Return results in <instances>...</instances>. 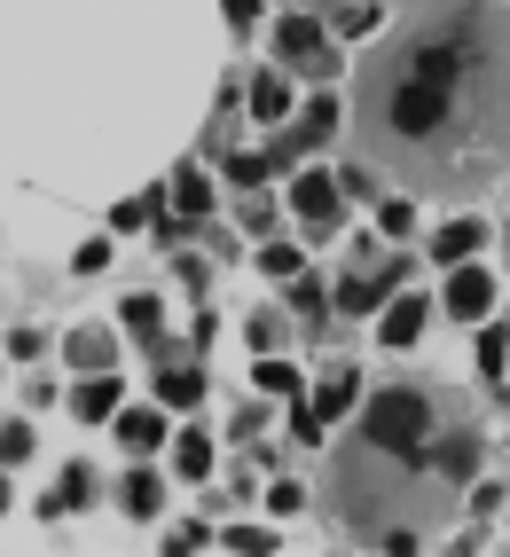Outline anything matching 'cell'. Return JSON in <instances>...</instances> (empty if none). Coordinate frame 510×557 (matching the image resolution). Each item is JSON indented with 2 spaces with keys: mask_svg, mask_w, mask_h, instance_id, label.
Returning a JSON list of instances; mask_svg holds the SVG:
<instances>
[{
  "mask_svg": "<svg viewBox=\"0 0 510 557\" xmlns=\"http://www.w3.org/2000/svg\"><path fill=\"white\" fill-rule=\"evenodd\" d=\"M251 119H268V126L290 119V79L283 71H260V79H251Z\"/></svg>",
  "mask_w": 510,
  "mask_h": 557,
  "instance_id": "cell-11",
  "label": "cell"
},
{
  "mask_svg": "<svg viewBox=\"0 0 510 557\" xmlns=\"http://www.w3.org/2000/svg\"><path fill=\"white\" fill-rule=\"evenodd\" d=\"M331 134H338V102H331V95H314V102L299 110V119H290V126L275 134V150H268V158H275V165H290L299 150H314V141H331Z\"/></svg>",
  "mask_w": 510,
  "mask_h": 557,
  "instance_id": "cell-6",
  "label": "cell"
},
{
  "mask_svg": "<svg viewBox=\"0 0 510 557\" xmlns=\"http://www.w3.org/2000/svg\"><path fill=\"white\" fill-rule=\"evenodd\" d=\"M456 322H480L487 307H495V283H487V268L480 259H463V268H448V299H440Z\"/></svg>",
  "mask_w": 510,
  "mask_h": 557,
  "instance_id": "cell-8",
  "label": "cell"
},
{
  "mask_svg": "<svg viewBox=\"0 0 510 557\" xmlns=\"http://www.w3.org/2000/svg\"><path fill=\"white\" fill-rule=\"evenodd\" d=\"M275 55H283V71H307V79H331V71H338L331 40H322V24H307V16H283Z\"/></svg>",
  "mask_w": 510,
  "mask_h": 557,
  "instance_id": "cell-4",
  "label": "cell"
},
{
  "mask_svg": "<svg viewBox=\"0 0 510 557\" xmlns=\"http://www.w3.org/2000/svg\"><path fill=\"white\" fill-rule=\"evenodd\" d=\"M221 542H228L236 557H268V549H275V542H268L260 527H236V534H221Z\"/></svg>",
  "mask_w": 510,
  "mask_h": 557,
  "instance_id": "cell-28",
  "label": "cell"
},
{
  "mask_svg": "<svg viewBox=\"0 0 510 557\" xmlns=\"http://www.w3.org/2000/svg\"><path fill=\"white\" fill-rule=\"evenodd\" d=\"M353 165L463 205L510 173V0H400L353 71Z\"/></svg>",
  "mask_w": 510,
  "mask_h": 557,
  "instance_id": "cell-1",
  "label": "cell"
},
{
  "mask_svg": "<svg viewBox=\"0 0 510 557\" xmlns=\"http://www.w3.org/2000/svg\"><path fill=\"white\" fill-rule=\"evenodd\" d=\"M502 236H510V228H502Z\"/></svg>",
  "mask_w": 510,
  "mask_h": 557,
  "instance_id": "cell-33",
  "label": "cell"
},
{
  "mask_svg": "<svg viewBox=\"0 0 510 557\" xmlns=\"http://www.w3.org/2000/svg\"><path fill=\"white\" fill-rule=\"evenodd\" d=\"M260 268H268L275 283H299V275H307V268H299V244H268V251H260Z\"/></svg>",
  "mask_w": 510,
  "mask_h": 557,
  "instance_id": "cell-24",
  "label": "cell"
},
{
  "mask_svg": "<svg viewBox=\"0 0 510 557\" xmlns=\"http://www.w3.org/2000/svg\"><path fill=\"white\" fill-rule=\"evenodd\" d=\"M63 361H71V369H119V338H111L102 322H79V330L63 338Z\"/></svg>",
  "mask_w": 510,
  "mask_h": 557,
  "instance_id": "cell-9",
  "label": "cell"
},
{
  "mask_svg": "<svg viewBox=\"0 0 510 557\" xmlns=\"http://www.w3.org/2000/svg\"><path fill=\"white\" fill-rule=\"evenodd\" d=\"M173 463H181V479H204V471H212V440H204V432H181Z\"/></svg>",
  "mask_w": 510,
  "mask_h": 557,
  "instance_id": "cell-18",
  "label": "cell"
},
{
  "mask_svg": "<svg viewBox=\"0 0 510 557\" xmlns=\"http://www.w3.org/2000/svg\"><path fill=\"white\" fill-rule=\"evenodd\" d=\"M480 369H487V385L510 377V330H480Z\"/></svg>",
  "mask_w": 510,
  "mask_h": 557,
  "instance_id": "cell-17",
  "label": "cell"
},
{
  "mask_svg": "<svg viewBox=\"0 0 510 557\" xmlns=\"http://www.w3.org/2000/svg\"><path fill=\"white\" fill-rule=\"evenodd\" d=\"M377 228L409 244V228H416V197H385V205H377Z\"/></svg>",
  "mask_w": 510,
  "mask_h": 557,
  "instance_id": "cell-19",
  "label": "cell"
},
{
  "mask_svg": "<svg viewBox=\"0 0 510 557\" xmlns=\"http://www.w3.org/2000/svg\"><path fill=\"white\" fill-rule=\"evenodd\" d=\"M71 408H79V424H95V417H119V377L111 369H95V377L71 393Z\"/></svg>",
  "mask_w": 510,
  "mask_h": 557,
  "instance_id": "cell-10",
  "label": "cell"
},
{
  "mask_svg": "<svg viewBox=\"0 0 510 557\" xmlns=\"http://www.w3.org/2000/svg\"><path fill=\"white\" fill-rule=\"evenodd\" d=\"M290 299H299V314H322V283H314V275H299V283H290Z\"/></svg>",
  "mask_w": 510,
  "mask_h": 557,
  "instance_id": "cell-30",
  "label": "cell"
},
{
  "mask_svg": "<svg viewBox=\"0 0 510 557\" xmlns=\"http://www.w3.org/2000/svg\"><path fill=\"white\" fill-rule=\"evenodd\" d=\"M0 510H9V479H0Z\"/></svg>",
  "mask_w": 510,
  "mask_h": 557,
  "instance_id": "cell-32",
  "label": "cell"
},
{
  "mask_svg": "<svg viewBox=\"0 0 510 557\" xmlns=\"http://www.w3.org/2000/svg\"><path fill=\"white\" fill-rule=\"evenodd\" d=\"M119 503H126V518H158V503H165V479H158L150 463H141V471H126Z\"/></svg>",
  "mask_w": 510,
  "mask_h": 557,
  "instance_id": "cell-13",
  "label": "cell"
},
{
  "mask_svg": "<svg viewBox=\"0 0 510 557\" xmlns=\"http://www.w3.org/2000/svg\"><path fill=\"white\" fill-rule=\"evenodd\" d=\"M221 9H228V24H236V32L260 24V0H221Z\"/></svg>",
  "mask_w": 510,
  "mask_h": 557,
  "instance_id": "cell-31",
  "label": "cell"
},
{
  "mask_svg": "<svg viewBox=\"0 0 510 557\" xmlns=\"http://www.w3.org/2000/svg\"><path fill=\"white\" fill-rule=\"evenodd\" d=\"M32 456V424H0V463H24Z\"/></svg>",
  "mask_w": 510,
  "mask_h": 557,
  "instance_id": "cell-27",
  "label": "cell"
},
{
  "mask_svg": "<svg viewBox=\"0 0 510 557\" xmlns=\"http://www.w3.org/2000/svg\"><path fill=\"white\" fill-rule=\"evenodd\" d=\"M377 330H385V346H416L424 338V299H393Z\"/></svg>",
  "mask_w": 510,
  "mask_h": 557,
  "instance_id": "cell-14",
  "label": "cell"
},
{
  "mask_svg": "<svg viewBox=\"0 0 510 557\" xmlns=\"http://www.w3.org/2000/svg\"><path fill=\"white\" fill-rule=\"evenodd\" d=\"M126 330H141V338H158V330H165V307L150 299V290H134V299H126Z\"/></svg>",
  "mask_w": 510,
  "mask_h": 557,
  "instance_id": "cell-20",
  "label": "cell"
},
{
  "mask_svg": "<svg viewBox=\"0 0 510 557\" xmlns=\"http://www.w3.org/2000/svg\"><path fill=\"white\" fill-rule=\"evenodd\" d=\"M173 205H181V212L197 220V212L212 205V181H204V173H181V181H173Z\"/></svg>",
  "mask_w": 510,
  "mask_h": 557,
  "instance_id": "cell-23",
  "label": "cell"
},
{
  "mask_svg": "<svg viewBox=\"0 0 510 557\" xmlns=\"http://www.w3.org/2000/svg\"><path fill=\"white\" fill-rule=\"evenodd\" d=\"M268 173H275V158H268V150H244V158H228V181H244V189H260Z\"/></svg>",
  "mask_w": 510,
  "mask_h": 557,
  "instance_id": "cell-26",
  "label": "cell"
},
{
  "mask_svg": "<svg viewBox=\"0 0 510 557\" xmlns=\"http://www.w3.org/2000/svg\"><path fill=\"white\" fill-rule=\"evenodd\" d=\"M346 408H353V369L322 377V393H314V400H299V417H290V424H299V440H322V432L346 417Z\"/></svg>",
  "mask_w": 510,
  "mask_h": 557,
  "instance_id": "cell-7",
  "label": "cell"
},
{
  "mask_svg": "<svg viewBox=\"0 0 510 557\" xmlns=\"http://www.w3.org/2000/svg\"><path fill=\"white\" fill-rule=\"evenodd\" d=\"M409 275H416V251H393L385 268H346V275H338V307H346V314H370V307H385Z\"/></svg>",
  "mask_w": 510,
  "mask_h": 557,
  "instance_id": "cell-3",
  "label": "cell"
},
{
  "mask_svg": "<svg viewBox=\"0 0 510 557\" xmlns=\"http://www.w3.org/2000/svg\"><path fill=\"white\" fill-rule=\"evenodd\" d=\"M480 456H487L480 417L456 385H424V377L377 385L322 463V510L346 534L409 557L463 510Z\"/></svg>",
  "mask_w": 510,
  "mask_h": 557,
  "instance_id": "cell-2",
  "label": "cell"
},
{
  "mask_svg": "<svg viewBox=\"0 0 510 557\" xmlns=\"http://www.w3.org/2000/svg\"><path fill=\"white\" fill-rule=\"evenodd\" d=\"M204 549V527H173V542H165V557H197Z\"/></svg>",
  "mask_w": 510,
  "mask_h": 557,
  "instance_id": "cell-29",
  "label": "cell"
},
{
  "mask_svg": "<svg viewBox=\"0 0 510 557\" xmlns=\"http://www.w3.org/2000/svg\"><path fill=\"white\" fill-rule=\"evenodd\" d=\"M290 205H299V220H307L314 236H331V228H338V212H346V181L314 165V173L290 181Z\"/></svg>",
  "mask_w": 510,
  "mask_h": 557,
  "instance_id": "cell-5",
  "label": "cell"
},
{
  "mask_svg": "<svg viewBox=\"0 0 510 557\" xmlns=\"http://www.w3.org/2000/svg\"><path fill=\"white\" fill-rule=\"evenodd\" d=\"M158 400H165V408H197V400H204V377H197L189 361H173L165 377H158Z\"/></svg>",
  "mask_w": 510,
  "mask_h": 557,
  "instance_id": "cell-16",
  "label": "cell"
},
{
  "mask_svg": "<svg viewBox=\"0 0 510 557\" xmlns=\"http://www.w3.org/2000/svg\"><path fill=\"white\" fill-rule=\"evenodd\" d=\"M158 432H165L158 408H119V440H126L134 456H150V448H158Z\"/></svg>",
  "mask_w": 510,
  "mask_h": 557,
  "instance_id": "cell-15",
  "label": "cell"
},
{
  "mask_svg": "<svg viewBox=\"0 0 510 557\" xmlns=\"http://www.w3.org/2000/svg\"><path fill=\"white\" fill-rule=\"evenodd\" d=\"M87 487H95V471H87V463H71V471H63V487L48 495V510H79V503H87Z\"/></svg>",
  "mask_w": 510,
  "mask_h": 557,
  "instance_id": "cell-21",
  "label": "cell"
},
{
  "mask_svg": "<svg viewBox=\"0 0 510 557\" xmlns=\"http://www.w3.org/2000/svg\"><path fill=\"white\" fill-rule=\"evenodd\" d=\"M331 32H377V9H370V0H338V9H331Z\"/></svg>",
  "mask_w": 510,
  "mask_h": 557,
  "instance_id": "cell-25",
  "label": "cell"
},
{
  "mask_svg": "<svg viewBox=\"0 0 510 557\" xmlns=\"http://www.w3.org/2000/svg\"><path fill=\"white\" fill-rule=\"evenodd\" d=\"M480 244H487V228H480V220H448V228L432 236V251H440L448 268H463V259H480Z\"/></svg>",
  "mask_w": 510,
  "mask_h": 557,
  "instance_id": "cell-12",
  "label": "cell"
},
{
  "mask_svg": "<svg viewBox=\"0 0 510 557\" xmlns=\"http://www.w3.org/2000/svg\"><path fill=\"white\" fill-rule=\"evenodd\" d=\"M251 377H260V393H283V400H299V369H290V361H260Z\"/></svg>",
  "mask_w": 510,
  "mask_h": 557,
  "instance_id": "cell-22",
  "label": "cell"
}]
</instances>
